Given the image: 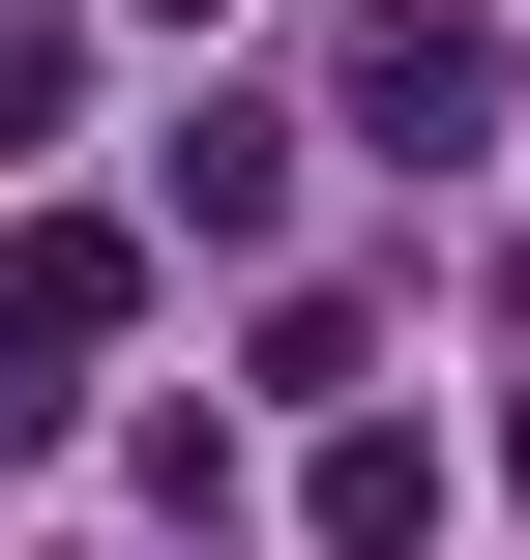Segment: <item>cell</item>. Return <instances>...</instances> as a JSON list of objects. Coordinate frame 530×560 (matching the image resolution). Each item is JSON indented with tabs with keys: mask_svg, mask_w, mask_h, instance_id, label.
I'll list each match as a JSON object with an SVG mask.
<instances>
[{
	"mask_svg": "<svg viewBox=\"0 0 530 560\" xmlns=\"http://www.w3.org/2000/svg\"><path fill=\"white\" fill-rule=\"evenodd\" d=\"M148 325V236H89V207H30L0 236V443H59V384Z\"/></svg>",
	"mask_w": 530,
	"mask_h": 560,
	"instance_id": "obj_1",
	"label": "cell"
},
{
	"mask_svg": "<svg viewBox=\"0 0 530 560\" xmlns=\"http://www.w3.org/2000/svg\"><path fill=\"white\" fill-rule=\"evenodd\" d=\"M443 532V443H413V413H325V560H413Z\"/></svg>",
	"mask_w": 530,
	"mask_h": 560,
	"instance_id": "obj_4",
	"label": "cell"
},
{
	"mask_svg": "<svg viewBox=\"0 0 530 560\" xmlns=\"http://www.w3.org/2000/svg\"><path fill=\"white\" fill-rule=\"evenodd\" d=\"M148 236H207V266H266V236H295V118H236V89H207V118L148 148Z\"/></svg>",
	"mask_w": 530,
	"mask_h": 560,
	"instance_id": "obj_3",
	"label": "cell"
},
{
	"mask_svg": "<svg viewBox=\"0 0 530 560\" xmlns=\"http://www.w3.org/2000/svg\"><path fill=\"white\" fill-rule=\"evenodd\" d=\"M0 148H59V30H30V0H0Z\"/></svg>",
	"mask_w": 530,
	"mask_h": 560,
	"instance_id": "obj_5",
	"label": "cell"
},
{
	"mask_svg": "<svg viewBox=\"0 0 530 560\" xmlns=\"http://www.w3.org/2000/svg\"><path fill=\"white\" fill-rule=\"evenodd\" d=\"M354 148H384V177H472V148H502V30H472V0H384V30H354Z\"/></svg>",
	"mask_w": 530,
	"mask_h": 560,
	"instance_id": "obj_2",
	"label": "cell"
},
{
	"mask_svg": "<svg viewBox=\"0 0 530 560\" xmlns=\"http://www.w3.org/2000/svg\"><path fill=\"white\" fill-rule=\"evenodd\" d=\"M502 502H530V384H502Z\"/></svg>",
	"mask_w": 530,
	"mask_h": 560,
	"instance_id": "obj_6",
	"label": "cell"
}]
</instances>
